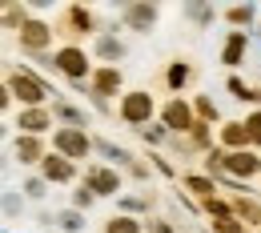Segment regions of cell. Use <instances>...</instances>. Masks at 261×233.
<instances>
[{
    "label": "cell",
    "instance_id": "9a60e30c",
    "mask_svg": "<svg viewBox=\"0 0 261 233\" xmlns=\"http://www.w3.org/2000/svg\"><path fill=\"white\" fill-rule=\"evenodd\" d=\"M61 229H65V233H76V229H85V217H81L76 209H65V213H61Z\"/></svg>",
    "mask_w": 261,
    "mask_h": 233
},
{
    "label": "cell",
    "instance_id": "d4e9b609",
    "mask_svg": "<svg viewBox=\"0 0 261 233\" xmlns=\"http://www.w3.org/2000/svg\"><path fill=\"white\" fill-rule=\"evenodd\" d=\"M197 109H201V117H217V109H213L209 100H197Z\"/></svg>",
    "mask_w": 261,
    "mask_h": 233
},
{
    "label": "cell",
    "instance_id": "cb8c5ba5",
    "mask_svg": "<svg viewBox=\"0 0 261 233\" xmlns=\"http://www.w3.org/2000/svg\"><path fill=\"white\" fill-rule=\"evenodd\" d=\"M24 193H29V197H44V181H29Z\"/></svg>",
    "mask_w": 261,
    "mask_h": 233
},
{
    "label": "cell",
    "instance_id": "6da1fadb",
    "mask_svg": "<svg viewBox=\"0 0 261 233\" xmlns=\"http://www.w3.org/2000/svg\"><path fill=\"white\" fill-rule=\"evenodd\" d=\"M12 93L24 100V105H40V100L48 97V89H44V85L36 81L33 72H20V68L12 72Z\"/></svg>",
    "mask_w": 261,
    "mask_h": 233
},
{
    "label": "cell",
    "instance_id": "5bb4252c",
    "mask_svg": "<svg viewBox=\"0 0 261 233\" xmlns=\"http://www.w3.org/2000/svg\"><path fill=\"white\" fill-rule=\"evenodd\" d=\"M105 233H141V225H137L133 217H113V221L105 225Z\"/></svg>",
    "mask_w": 261,
    "mask_h": 233
},
{
    "label": "cell",
    "instance_id": "277c9868",
    "mask_svg": "<svg viewBox=\"0 0 261 233\" xmlns=\"http://www.w3.org/2000/svg\"><path fill=\"white\" fill-rule=\"evenodd\" d=\"M57 149H61L65 157H85V153H89V137L81 133V129H61V133H57Z\"/></svg>",
    "mask_w": 261,
    "mask_h": 233
},
{
    "label": "cell",
    "instance_id": "ffe728a7",
    "mask_svg": "<svg viewBox=\"0 0 261 233\" xmlns=\"http://www.w3.org/2000/svg\"><path fill=\"white\" fill-rule=\"evenodd\" d=\"M229 20H233V24H249V20H253V8H249V4H245V8H233Z\"/></svg>",
    "mask_w": 261,
    "mask_h": 233
},
{
    "label": "cell",
    "instance_id": "5b68a950",
    "mask_svg": "<svg viewBox=\"0 0 261 233\" xmlns=\"http://www.w3.org/2000/svg\"><path fill=\"white\" fill-rule=\"evenodd\" d=\"M261 169V161L253 153H233V157H221V173H233V177H253Z\"/></svg>",
    "mask_w": 261,
    "mask_h": 233
},
{
    "label": "cell",
    "instance_id": "2e32d148",
    "mask_svg": "<svg viewBox=\"0 0 261 233\" xmlns=\"http://www.w3.org/2000/svg\"><path fill=\"white\" fill-rule=\"evenodd\" d=\"M117 85H121V72H117V68H105V72L97 76V89H100V93H113Z\"/></svg>",
    "mask_w": 261,
    "mask_h": 233
},
{
    "label": "cell",
    "instance_id": "603a6c76",
    "mask_svg": "<svg viewBox=\"0 0 261 233\" xmlns=\"http://www.w3.org/2000/svg\"><path fill=\"white\" fill-rule=\"evenodd\" d=\"M217 233H241V225H237L233 217H221V221H217Z\"/></svg>",
    "mask_w": 261,
    "mask_h": 233
},
{
    "label": "cell",
    "instance_id": "ac0fdd59",
    "mask_svg": "<svg viewBox=\"0 0 261 233\" xmlns=\"http://www.w3.org/2000/svg\"><path fill=\"white\" fill-rule=\"evenodd\" d=\"M225 145H245L249 141V133H245V125H225Z\"/></svg>",
    "mask_w": 261,
    "mask_h": 233
},
{
    "label": "cell",
    "instance_id": "484cf974",
    "mask_svg": "<svg viewBox=\"0 0 261 233\" xmlns=\"http://www.w3.org/2000/svg\"><path fill=\"white\" fill-rule=\"evenodd\" d=\"M149 233H173V229H169L165 221H153V225H149Z\"/></svg>",
    "mask_w": 261,
    "mask_h": 233
},
{
    "label": "cell",
    "instance_id": "e0dca14e",
    "mask_svg": "<svg viewBox=\"0 0 261 233\" xmlns=\"http://www.w3.org/2000/svg\"><path fill=\"white\" fill-rule=\"evenodd\" d=\"M97 53H100V57H109V61H113V57H121V53H125V48H121V40H113V36H100Z\"/></svg>",
    "mask_w": 261,
    "mask_h": 233
},
{
    "label": "cell",
    "instance_id": "7402d4cb",
    "mask_svg": "<svg viewBox=\"0 0 261 233\" xmlns=\"http://www.w3.org/2000/svg\"><path fill=\"white\" fill-rule=\"evenodd\" d=\"M189 189H197V193H213V181H205V177H189Z\"/></svg>",
    "mask_w": 261,
    "mask_h": 233
},
{
    "label": "cell",
    "instance_id": "52a82bcc",
    "mask_svg": "<svg viewBox=\"0 0 261 233\" xmlns=\"http://www.w3.org/2000/svg\"><path fill=\"white\" fill-rule=\"evenodd\" d=\"M165 125H169V129H189V105H185V100H173V105L165 109Z\"/></svg>",
    "mask_w": 261,
    "mask_h": 233
},
{
    "label": "cell",
    "instance_id": "4316f807",
    "mask_svg": "<svg viewBox=\"0 0 261 233\" xmlns=\"http://www.w3.org/2000/svg\"><path fill=\"white\" fill-rule=\"evenodd\" d=\"M4 105H8V97H4V89H0V109H4Z\"/></svg>",
    "mask_w": 261,
    "mask_h": 233
},
{
    "label": "cell",
    "instance_id": "44dd1931",
    "mask_svg": "<svg viewBox=\"0 0 261 233\" xmlns=\"http://www.w3.org/2000/svg\"><path fill=\"white\" fill-rule=\"evenodd\" d=\"M185 81H189V68L185 65H177L173 72H169V85H185Z\"/></svg>",
    "mask_w": 261,
    "mask_h": 233
},
{
    "label": "cell",
    "instance_id": "7a4b0ae2",
    "mask_svg": "<svg viewBox=\"0 0 261 233\" xmlns=\"http://www.w3.org/2000/svg\"><path fill=\"white\" fill-rule=\"evenodd\" d=\"M121 117H125L129 125H145V121L153 117V97H149V93H129L125 105H121Z\"/></svg>",
    "mask_w": 261,
    "mask_h": 233
},
{
    "label": "cell",
    "instance_id": "9c48e42d",
    "mask_svg": "<svg viewBox=\"0 0 261 233\" xmlns=\"http://www.w3.org/2000/svg\"><path fill=\"white\" fill-rule=\"evenodd\" d=\"M20 40H24L29 48H40V44H48V24H40V20H29V24H24V33H20Z\"/></svg>",
    "mask_w": 261,
    "mask_h": 233
},
{
    "label": "cell",
    "instance_id": "d6986e66",
    "mask_svg": "<svg viewBox=\"0 0 261 233\" xmlns=\"http://www.w3.org/2000/svg\"><path fill=\"white\" fill-rule=\"evenodd\" d=\"M245 133H249V141H257V145H261V113H253V117L245 121Z\"/></svg>",
    "mask_w": 261,
    "mask_h": 233
},
{
    "label": "cell",
    "instance_id": "ba28073f",
    "mask_svg": "<svg viewBox=\"0 0 261 233\" xmlns=\"http://www.w3.org/2000/svg\"><path fill=\"white\" fill-rule=\"evenodd\" d=\"M125 20H129L133 29H149V24L157 20V8H149V4H133L129 12H125Z\"/></svg>",
    "mask_w": 261,
    "mask_h": 233
},
{
    "label": "cell",
    "instance_id": "8992f818",
    "mask_svg": "<svg viewBox=\"0 0 261 233\" xmlns=\"http://www.w3.org/2000/svg\"><path fill=\"white\" fill-rule=\"evenodd\" d=\"M57 65L65 68V72H68V76H72V81H81V76L89 72V57H85L81 48H65V53L57 57Z\"/></svg>",
    "mask_w": 261,
    "mask_h": 233
},
{
    "label": "cell",
    "instance_id": "3957f363",
    "mask_svg": "<svg viewBox=\"0 0 261 233\" xmlns=\"http://www.w3.org/2000/svg\"><path fill=\"white\" fill-rule=\"evenodd\" d=\"M85 181H89V193H93V197H105V193H117V189H121V177H117L113 169H89Z\"/></svg>",
    "mask_w": 261,
    "mask_h": 233
},
{
    "label": "cell",
    "instance_id": "83f0119b",
    "mask_svg": "<svg viewBox=\"0 0 261 233\" xmlns=\"http://www.w3.org/2000/svg\"><path fill=\"white\" fill-rule=\"evenodd\" d=\"M0 137H4V125H0Z\"/></svg>",
    "mask_w": 261,
    "mask_h": 233
},
{
    "label": "cell",
    "instance_id": "4fadbf2b",
    "mask_svg": "<svg viewBox=\"0 0 261 233\" xmlns=\"http://www.w3.org/2000/svg\"><path fill=\"white\" fill-rule=\"evenodd\" d=\"M241 53H245V33H233V36H229V44H225V65H237Z\"/></svg>",
    "mask_w": 261,
    "mask_h": 233
},
{
    "label": "cell",
    "instance_id": "30bf717a",
    "mask_svg": "<svg viewBox=\"0 0 261 233\" xmlns=\"http://www.w3.org/2000/svg\"><path fill=\"white\" fill-rule=\"evenodd\" d=\"M44 177L48 181H72V165H68L65 157H48L44 161Z\"/></svg>",
    "mask_w": 261,
    "mask_h": 233
},
{
    "label": "cell",
    "instance_id": "8fae6325",
    "mask_svg": "<svg viewBox=\"0 0 261 233\" xmlns=\"http://www.w3.org/2000/svg\"><path fill=\"white\" fill-rule=\"evenodd\" d=\"M20 129H24V133H40V129H48V113H44V109H29V113H20Z\"/></svg>",
    "mask_w": 261,
    "mask_h": 233
},
{
    "label": "cell",
    "instance_id": "7c38bea8",
    "mask_svg": "<svg viewBox=\"0 0 261 233\" xmlns=\"http://www.w3.org/2000/svg\"><path fill=\"white\" fill-rule=\"evenodd\" d=\"M36 157H40V145H36V137H24V141H16V161H20V165H33Z\"/></svg>",
    "mask_w": 261,
    "mask_h": 233
}]
</instances>
